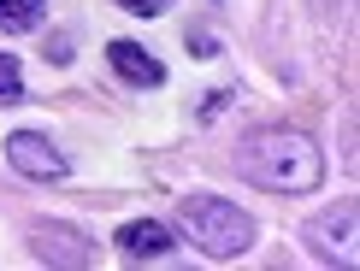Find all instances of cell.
<instances>
[{
	"instance_id": "277c9868",
	"label": "cell",
	"mask_w": 360,
	"mask_h": 271,
	"mask_svg": "<svg viewBox=\"0 0 360 271\" xmlns=\"http://www.w3.org/2000/svg\"><path fill=\"white\" fill-rule=\"evenodd\" d=\"M6 165L18 177H30V183H59V177L71 171V159L59 154L41 130H12L6 136Z\"/></svg>"
},
{
	"instance_id": "8992f818",
	"label": "cell",
	"mask_w": 360,
	"mask_h": 271,
	"mask_svg": "<svg viewBox=\"0 0 360 271\" xmlns=\"http://www.w3.org/2000/svg\"><path fill=\"white\" fill-rule=\"evenodd\" d=\"M107 65H112L130 88H160V83H166V65H160L142 41H107Z\"/></svg>"
},
{
	"instance_id": "52a82bcc",
	"label": "cell",
	"mask_w": 360,
	"mask_h": 271,
	"mask_svg": "<svg viewBox=\"0 0 360 271\" xmlns=\"http://www.w3.org/2000/svg\"><path fill=\"white\" fill-rule=\"evenodd\" d=\"M112 242H118L124 260H160V253H172V230H166L160 218H130Z\"/></svg>"
},
{
	"instance_id": "7a4b0ae2",
	"label": "cell",
	"mask_w": 360,
	"mask_h": 271,
	"mask_svg": "<svg viewBox=\"0 0 360 271\" xmlns=\"http://www.w3.org/2000/svg\"><path fill=\"white\" fill-rule=\"evenodd\" d=\"M177 224H184V230L195 236V248L213 253V260H236V253L254 248V218L236 201L213 194V189L177 194Z\"/></svg>"
},
{
	"instance_id": "6da1fadb",
	"label": "cell",
	"mask_w": 360,
	"mask_h": 271,
	"mask_svg": "<svg viewBox=\"0 0 360 271\" xmlns=\"http://www.w3.org/2000/svg\"><path fill=\"white\" fill-rule=\"evenodd\" d=\"M236 171L248 183L272 189V194H313L325 183V154L307 130H290V124H266V130H248L243 147H236Z\"/></svg>"
},
{
	"instance_id": "5b68a950",
	"label": "cell",
	"mask_w": 360,
	"mask_h": 271,
	"mask_svg": "<svg viewBox=\"0 0 360 271\" xmlns=\"http://www.w3.org/2000/svg\"><path fill=\"white\" fill-rule=\"evenodd\" d=\"M30 248L48 265H95V248H89L71 224H36V230H30Z\"/></svg>"
},
{
	"instance_id": "3957f363",
	"label": "cell",
	"mask_w": 360,
	"mask_h": 271,
	"mask_svg": "<svg viewBox=\"0 0 360 271\" xmlns=\"http://www.w3.org/2000/svg\"><path fill=\"white\" fill-rule=\"evenodd\" d=\"M354 224H360V206H354V201H337V206H325L319 218H307V242H313V253H319L325 265L354 271V265H360Z\"/></svg>"
},
{
	"instance_id": "8fae6325",
	"label": "cell",
	"mask_w": 360,
	"mask_h": 271,
	"mask_svg": "<svg viewBox=\"0 0 360 271\" xmlns=\"http://www.w3.org/2000/svg\"><path fill=\"white\" fill-rule=\"evenodd\" d=\"M224 107H231V88H213V95H207V107H201V118H219Z\"/></svg>"
},
{
	"instance_id": "30bf717a",
	"label": "cell",
	"mask_w": 360,
	"mask_h": 271,
	"mask_svg": "<svg viewBox=\"0 0 360 271\" xmlns=\"http://www.w3.org/2000/svg\"><path fill=\"white\" fill-rule=\"evenodd\" d=\"M112 6H124L130 18H160V12H166L172 0H112Z\"/></svg>"
},
{
	"instance_id": "ba28073f",
	"label": "cell",
	"mask_w": 360,
	"mask_h": 271,
	"mask_svg": "<svg viewBox=\"0 0 360 271\" xmlns=\"http://www.w3.org/2000/svg\"><path fill=\"white\" fill-rule=\"evenodd\" d=\"M48 18V0H0V29L6 36H24V29H36Z\"/></svg>"
},
{
	"instance_id": "9c48e42d",
	"label": "cell",
	"mask_w": 360,
	"mask_h": 271,
	"mask_svg": "<svg viewBox=\"0 0 360 271\" xmlns=\"http://www.w3.org/2000/svg\"><path fill=\"white\" fill-rule=\"evenodd\" d=\"M0 100H24V65H18V53H0Z\"/></svg>"
}]
</instances>
